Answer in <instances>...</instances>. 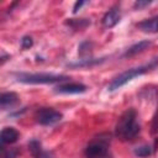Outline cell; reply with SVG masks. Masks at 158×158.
I'll return each mask as SVG.
<instances>
[{
    "instance_id": "cell-3",
    "label": "cell",
    "mask_w": 158,
    "mask_h": 158,
    "mask_svg": "<svg viewBox=\"0 0 158 158\" xmlns=\"http://www.w3.org/2000/svg\"><path fill=\"white\" fill-rule=\"evenodd\" d=\"M14 77L17 81L25 84H53L65 81L69 78L63 74H52V73H25L19 72L14 73Z\"/></svg>"
},
{
    "instance_id": "cell-1",
    "label": "cell",
    "mask_w": 158,
    "mask_h": 158,
    "mask_svg": "<svg viewBox=\"0 0 158 158\" xmlns=\"http://www.w3.org/2000/svg\"><path fill=\"white\" fill-rule=\"evenodd\" d=\"M139 132V123L137 122V112L135 109H127L118 118L115 127V136L121 141L133 139Z\"/></svg>"
},
{
    "instance_id": "cell-17",
    "label": "cell",
    "mask_w": 158,
    "mask_h": 158,
    "mask_svg": "<svg viewBox=\"0 0 158 158\" xmlns=\"http://www.w3.org/2000/svg\"><path fill=\"white\" fill-rule=\"evenodd\" d=\"M32 44H33V41L30 36H23L22 37V40H21V48L22 49H28V48L32 47Z\"/></svg>"
},
{
    "instance_id": "cell-4",
    "label": "cell",
    "mask_w": 158,
    "mask_h": 158,
    "mask_svg": "<svg viewBox=\"0 0 158 158\" xmlns=\"http://www.w3.org/2000/svg\"><path fill=\"white\" fill-rule=\"evenodd\" d=\"M109 144L110 137L107 135L95 137L85 148V158H112Z\"/></svg>"
},
{
    "instance_id": "cell-10",
    "label": "cell",
    "mask_w": 158,
    "mask_h": 158,
    "mask_svg": "<svg viewBox=\"0 0 158 158\" xmlns=\"http://www.w3.org/2000/svg\"><path fill=\"white\" fill-rule=\"evenodd\" d=\"M19 102V96L16 93L9 91V93H2L0 96V106L2 110H6L7 107H12Z\"/></svg>"
},
{
    "instance_id": "cell-14",
    "label": "cell",
    "mask_w": 158,
    "mask_h": 158,
    "mask_svg": "<svg viewBox=\"0 0 158 158\" xmlns=\"http://www.w3.org/2000/svg\"><path fill=\"white\" fill-rule=\"evenodd\" d=\"M65 23L69 25V26H72L75 30H78V28L80 30V28H85L86 26H89L90 25V21L86 20V19H70Z\"/></svg>"
},
{
    "instance_id": "cell-21",
    "label": "cell",
    "mask_w": 158,
    "mask_h": 158,
    "mask_svg": "<svg viewBox=\"0 0 158 158\" xmlns=\"http://www.w3.org/2000/svg\"><path fill=\"white\" fill-rule=\"evenodd\" d=\"M42 158H51V157H49V156H48V154H47V153H44V154H43V156H42Z\"/></svg>"
},
{
    "instance_id": "cell-19",
    "label": "cell",
    "mask_w": 158,
    "mask_h": 158,
    "mask_svg": "<svg viewBox=\"0 0 158 158\" xmlns=\"http://www.w3.org/2000/svg\"><path fill=\"white\" fill-rule=\"evenodd\" d=\"M151 4V1H136L135 4H133V7L135 9H142V7H144V6H148Z\"/></svg>"
},
{
    "instance_id": "cell-6",
    "label": "cell",
    "mask_w": 158,
    "mask_h": 158,
    "mask_svg": "<svg viewBox=\"0 0 158 158\" xmlns=\"http://www.w3.org/2000/svg\"><path fill=\"white\" fill-rule=\"evenodd\" d=\"M86 86L81 83H68V84H60L54 88L56 93L59 94H81L86 91Z\"/></svg>"
},
{
    "instance_id": "cell-2",
    "label": "cell",
    "mask_w": 158,
    "mask_h": 158,
    "mask_svg": "<svg viewBox=\"0 0 158 158\" xmlns=\"http://www.w3.org/2000/svg\"><path fill=\"white\" fill-rule=\"evenodd\" d=\"M158 68V57L151 59L148 63L143 64V65H139V67H136V68H131V69H127L122 73H120L116 78L112 79V81L107 86V90L109 91H114V90H117L120 89L121 86H123L125 84H127L128 81H131L133 78L136 77H139L147 72H151L153 69H157Z\"/></svg>"
},
{
    "instance_id": "cell-20",
    "label": "cell",
    "mask_w": 158,
    "mask_h": 158,
    "mask_svg": "<svg viewBox=\"0 0 158 158\" xmlns=\"http://www.w3.org/2000/svg\"><path fill=\"white\" fill-rule=\"evenodd\" d=\"M85 4H86L85 1H77V2L74 4V7H73V12H74V14H77V12H78V10H79V9H80L83 5H85Z\"/></svg>"
},
{
    "instance_id": "cell-5",
    "label": "cell",
    "mask_w": 158,
    "mask_h": 158,
    "mask_svg": "<svg viewBox=\"0 0 158 158\" xmlns=\"http://www.w3.org/2000/svg\"><path fill=\"white\" fill-rule=\"evenodd\" d=\"M62 114L52 107H41L35 112V118L40 125L49 126L59 122L62 120Z\"/></svg>"
},
{
    "instance_id": "cell-15",
    "label": "cell",
    "mask_w": 158,
    "mask_h": 158,
    "mask_svg": "<svg viewBox=\"0 0 158 158\" xmlns=\"http://www.w3.org/2000/svg\"><path fill=\"white\" fill-rule=\"evenodd\" d=\"M135 154L141 157V158H146L148 156L152 154V148L149 146H141V147H137L135 149Z\"/></svg>"
},
{
    "instance_id": "cell-16",
    "label": "cell",
    "mask_w": 158,
    "mask_h": 158,
    "mask_svg": "<svg viewBox=\"0 0 158 158\" xmlns=\"http://www.w3.org/2000/svg\"><path fill=\"white\" fill-rule=\"evenodd\" d=\"M90 52H91V43L89 41H85L79 46V54L81 57H84L86 54H90Z\"/></svg>"
},
{
    "instance_id": "cell-8",
    "label": "cell",
    "mask_w": 158,
    "mask_h": 158,
    "mask_svg": "<svg viewBox=\"0 0 158 158\" xmlns=\"http://www.w3.org/2000/svg\"><path fill=\"white\" fill-rule=\"evenodd\" d=\"M120 17H121V15H120L118 9H115V7H114V9L109 10V11L104 15L101 22H102L104 27H106V28H111V27H114V26H116V25L118 23Z\"/></svg>"
},
{
    "instance_id": "cell-18",
    "label": "cell",
    "mask_w": 158,
    "mask_h": 158,
    "mask_svg": "<svg viewBox=\"0 0 158 158\" xmlns=\"http://www.w3.org/2000/svg\"><path fill=\"white\" fill-rule=\"evenodd\" d=\"M17 157V151L9 148V149H4L2 152V158H16Z\"/></svg>"
},
{
    "instance_id": "cell-12",
    "label": "cell",
    "mask_w": 158,
    "mask_h": 158,
    "mask_svg": "<svg viewBox=\"0 0 158 158\" xmlns=\"http://www.w3.org/2000/svg\"><path fill=\"white\" fill-rule=\"evenodd\" d=\"M151 46V42L149 41H139L137 43H135L133 46H131L123 54V57H132V56H136L141 52H143L144 49H147L148 47Z\"/></svg>"
},
{
    "instance_id": "cell-9",
    "label": "cell",
    "mask_w": 158,
    "mask_h": 158,
    "mask_svg": "<svg viewBox=\"0 0 158 158\" xmlns=\"http://www.w3.org/2000/svg\"><path fill=\"white\" fill-rule=\"evenodd\" d=\"M19 131L14 127H5L2 128L1 131V143L2 144H11V143H15L17 139H19Z\"/></svg>"
},
{
    "instance_id": "cell-11",
    "label": "cell",
    "mask_w": 158,
    "mask_h": 158,
    "mask_svg": "<svg viewBox=\"0 0 158 158\" xmlns=\"http://www.w3.org/2000/svg\"><path fill=\"white\" fill-rule=\"evenodd\" d=\"M137 27L143 32H151V33L158 32V16H154V17H151V19H147L139 22Z\"/></svg>"
},
{
    "instance_id": "cell-7",
    "label": "cell",
    "mask_w": 158,
    "mask_h": 158,
    "mask_svg": "<svg viewBox=\"0 0 158 158\" xmlns=\"http://www.w3.org/2000/svg\"><path fill=\"white\" fill-rule=\"evenodd\" d=\"M106 60V58H91V57H85L81 59H78L75 62H70L67 65L69 68H88V67H94L98 64H101Z\"/></svg>"
},
{
    "instance_id": "cell-13",
    "label": "cell",
    "mask_w": 158,
    "mask_h": 158,
    "mask_svg": "<svg viewBox=\"0 0 158 158\" xmlns=\"http://www.w3.org/2000/svg\"><path fill=\"white\" fill-rule=\"evenodd\" d=\"M28 151L33 158H42V146L37 139H31L28 142Z\"/></svg>"
}]
</instances>
